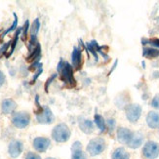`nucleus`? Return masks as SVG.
I'll list each match as a JSON object with an SVG mask.
<instances>
[{
  "instance_id": "nucleus-1",
  "label": "nucleus",
  "mask_w": 159,
  "mask_h": 159,
  "mask_svg": "<svg viewBox=\"0 0 159 159\" xmlns=\"http://www.w3.org/2000/svg\"><path fill=\"white\" fill-rule=\"evenodd\" d=\"M57 70L60 73L61 79L63 80L66 85L68 86H74L76 84V81L73 76V68L72 66L64 60H61L58 64Z\"/></svg>"
},
{
  "instance_id": "nucleus-2",
  "label": "nucleus",
  "mask_w": 159,
  "mask_h": 159,
  "mask_svg": "<svg viewBox=\"0 0 159 159\" xmlns=\"http://www.w3.org/2000/svg\"><path fill=\"white\" fill-rule=\"evenodd\" d=\"M71 136L70 129L65 123H60L52 131V139L57 143H66Z\"/></svg>"
},
{
  "instance_id": "nucleus-3",
  "label": "nucleus",
  "mask_w": 159,
  "mask_h": 159,
  "mask_svg": "<svg viewBox=\"0 0 159 159\" xmlns=\"http://www.w3.org/2000/svg\"><path fill=\"white\" fill-rule=\"evenodd\" d=\"M106 148H107V143L102 138H94L87 144L86 149L87 152L91 156H97L102 153L105 151Z\"/></svg>"
},
{
  "instance_id": "nucleus-4",
  "label": "nucleus",
  "mask_w": 159,
  "mask_h": 159,
  "mask_svg": "<svg viewBox=\"0 0 159 159\" xmlns=\"http://www.w3.org/2000/svg\"><path fill=\"white\" fill-rule=\"evenodd\" d=\"M142 153L146 159H156L159 156V144L153 141L147 142L143 144Z\"/></svg>"
},
{
  "instance_id": "nucleus-5",
  "label": "nucleus",
  "mask_w": 159,
  "mask_h": 159,
  "mask_svg": "<svg viewBox=\"0 0 159 159\" xmlns=\"http://www.w3.org/2000/svg\"><path fill=\"white\" fill-rule=\"evenodd\" d=\"M30 122V116L27 112H17L12 118L13 125L19 128V129H24L29 126Z\"/></svg>"
},
{
  "instance_id": "nucleus-6",
  "label": "nucleus",
  "mask_w": 159,
  "mask_h": 159,
  "mask_svg": "<svg viewBox=\"0 0 159 159\" xmlns=\"http://www.w3.org/2000/svg\"><path fill=\"white\" fill-rule=\"evenodd\" d=\"M126 117L131 123H136L140 119L142 115V107L140 105L133 103V105H129L126 107Z\"/></svg>"
},
{
  "instance_id": "nucleus-7",
  "label": "nucleus",
  "mask_w": 159,
  "mask_h": 159,
  "mask_svg": "<svg viewBox=\"0 0 159 159\" xmlns=\"http://www.w3.org/2000/svg\"><path fill=\"white\" fill-rule=\"evenodd\" d=\"M36 119L41 124H50V123L54 122L55 116L52 112V110L49 107H44L41 108L39 112L36 113Z\"/></svg>"
},
{
  "instance_id": "nucleus-8",
  "label": "nucleus",
  "mask_w": 159,
  "mask_h": 159,
  "mask_svg": "<svg viewBox=\"0 0 159 159\" xmlns=\"http://www.w3.org/2000/svg\"><path fill=\"white\" fill-rule=\"evenodd\" d=\"M50 146H51L50 139L45 137H37L32 142V147L38 152H45L50 148Z\"/></svg>"
},
{
  "instance_id": "nucleus-9",
  "label": "nucleus",
  "mask_w": 159,
  "mask_h": 159,
  "mask_svg": "<svg viewBox=\"0 0 159 159\" xmlns=\"http://www.w3.org/2000/svg\"><path fill=\"white\" fill-rule=\"evenodd\" d=\"M24 150V144L23 143L19 140H14L9 143L8 147V153L11 158H18L20 154H22Z\"/></svg>"
},
{
  "instance_id": "nucleus-10",
  "label": "nucleus",
  "mask_w": 159,
  "mask_h": 159,
  "mask_svg": "<svg viewBox=\"0 0 159 159\" xmlns=\"http://www.w3.org/2000/svg\"><path fill=\"white\" fill-rule=\"evenodd\" d=\"M133 135V132L131 130H129L128 128H124V127H120L117 129L116 132V136H117V140L120 143L123 144H127L131 139V137Z\"/></svg>"
},
{
  "instance_id": "nucleus-11",
  "label": "nucleus",
  "mask_w": 159,
  "mask_h": 159,
  "mask_svg": "<svg viewBox=\"0 0 159 159\" xmlns=\"http://www.w3.org/2000/svg\"><path fill=\"white\" fill-rule=\"evenodd\" d=\"M143 143V135L140 132H133V135L131 137L129 143H127L128 148L132 149L139 148Z\"/></svg>"
},
{
  "instance_id": "nucleus-12",
  "label": "nucleus",
  "mask_w": 159,
  "mask_h": 159,
  "mask_svg": "<svg viewBox=\"0 0 159 159\" xmlns=\"http://www.w3.org/2000/svg\"><path fill=\"white\" fill-rule=\"evenodd\" d=\"M86 49H87L89 52H91V53L93 54V56L95 57V60H96V61H98V55H97V53H100V54L102 55V57H105L106 59L108 58V57L107 56V55L102 51V47H100L99 44L97 43L95 40H93V41H91V42H88V43H87Z\"/></svg>"
},
{
  "instance_id": "nucleus-13",
  "label": "nucleus",
  "mask_w": 159,
  "mask_h": 159,
  "mask_svg": "<svg viewBox=\"0 0 159 159\" xmlns=\"http://www.w3.org/2000/svg\"><path fill=\"white\" fill-rule=\"evenodd\" d=\"M78 124H79V128L81 129V131L82 132H84L85 134H91L94 132L95 125L91 120L79 117Z\"/></svg>"
},
{
  "instance_id": "nucleus-14",
  "label": "nucleus",
  "mask_w": 159,
  "mask_h": 159,
  "mask_svg": "<svg viewBox=\"0 0 159 159\" xmlns=\"http://www.w3.org/2000/svg\"><path fill=\"white\" fill-rule=\"evenodd\" d=\"M17 108V103L14 100L6 99L1 103V111L3 114H10L14 112V110Z\"/></svg>"
},
{
  "instance_id": "nucleus-15",
  "label": "nucleus",
  "mask_w": 159,
  "mask_h": 159,
  "mask_svg": "<svg viewBox=\"0 0 159 159\" xmlns=\"http://www.w3.org/2000/svg\"><path fill=\"white\" fill-rule=\"evenodd\" d=\"M71 159H88L86 153L82 150V146L80 142H75L73 143Z\"/></svg>"
},
{
  "instance_id": "nucleus-16",
  "label": "nucleus",
  "mask_w": 159,
  "mask_h": 159,
  "mask_svg": "<svg viewBox=\"0 0 159 159\" xmlns=\"http://www.w3.org/2000/svg\"><path fill=\"white\" fill-rule=\"evenodd\" d=\"M147 124L151 129L159 128V113L156 111H149L147 115Z\"/></svg>"
},
{
  "instance_id": "nucleus-17",
  "label": "nucleus",
  "mask_w": 159,
  "mask_h": 159,
  "mask_svg": "<svg viewBox=\"0 0 159 159\" xmlns=\"http://www.w3.org/2000/svg\"><path fill=\"white\" fill-rule=\"evenodd\" d=\"M71 60H72V66L75 70H79L82 65V52L78 47L73 48Z\"/></svg>"
},
{
  "instance_id": "nucleus-18",
  "label": "nucleus",
  "mask_w": 159,
  "mask_h": 159,
  "mask_svg": "<svg viewBox=\"0 0 159 159\" xmlns=\"http://www.w3.org/2000/svg\"><path fill=\"white\" fill-rule=\"evenodd\" d=\"M111 159H130V153L124 148H117L113 150Z\"/></svg>"
},
{
  "instance_id": "nucleus-19",
  "label": "nucleus",
  "mask_w": 159,
  "mask_h": 159,
  "mask_svg": "<svg viewBox=\"0 0 159 159\" xmlns=\"http://www.w3.org/2000/svg\"><path fill=\"white\" fill-rule=\"evenodd\" d=\"M40 54H41V46L39 43H37V45L35 46V48L30 52V56L26 58V61H33L34 63V61H39L40 59Z\"/></svg>"
},
{
  "instance_id": "nucleus-20",
  "label": "nucleus",
  "mask_w": 159,
  "mask_h": 159,
  "mask_svg": "<svg viewBox=\"0 0 159 159\" xmlns=\"http://www.w3.org/2000/svg\"><path fill=\"white\" fill-rule=\"evenodd\" d=\"M95 124L97 125V127L99 128L100 132L103 133L107 130V124H106V120L103 119V117L102 115H100L99 113L95 114Z\"/></svg>"
},
{
  "instance_id": "nucleus-21",
  "label": "nucleus",
  "mask_w": 159,
  "mask_h": 159,
  "mask_svg": "<svg viewBox=\"0 0 159 159\" xmlns=\"http://www.w3.org/2000/svg\"><path fill=\"white\" fill-rule=\"evenodd\" d=\"M143 56L148 58V59H154L159 57V50L155 49V48H147L144 47L143 48Z\"/></svg>"
},
{
  "instance_id": "nucleus-22",
  "label": "nucleus",
  "mask_w": 159,
  "mask_h": 159,
  "mask_svg": "<svg viewBox=\"0 0 159 159\" xmlns=\"http://www.w3.org/2000/svg\"><path fill=\"white\" fill-rule=\"evenodd\" d=\"M23 30V27H20V29H18L17 30V31H16V33H15V37H14V40H13V42H11L12 43V46H11V50H10V53L7 55V57H10L11 55L13 54V52L15 51V48H16V46H17V43H18V40H19V35H20V31Z\"/></svg>"
},
{
  "instance_id": "nucleus-23",
  "label": "nucleus",
  "mask_w": 159,
  "mask_h": 159,
  "mask_svg": "<svg viewBox=\"0 0 159 159\" xmlns=\"http://www.w3.org/2000/svg\"><path fill=\"white\" fill-rule=\"evenodd\" d=\"M13 15H14V23H13V25L9 27V29L7 30L2 34V37H4V36L6 35V34H8L9 32L13 31L14 30H16V27L18 26V16H17V14H16V13H14Z\"/></svg>"
},
{
  "instance_id": "nucleus-24",
  "label": "nucleus",
  "mask_w": 159,
  "mask_h": 159,
  "mask_svg": "<svg viewBox=\"0 0 159 159\" xmlns=\"http://www.w3.org/2000/svg\"><path fill=\"white\" fill-rule=\"evenodd\" d=\"M107 129L109 131V133H111L112 131L114 130V128H115V120L112 119V118L108 119L107 121Z\"/></svg>"
},
{
  "instance_id": "nucleus-25",
  "label": "nucleus",
  "mask_w": 159,
  "mask_h": 159,
  "mask_svg": "<svg viewBox=\"0 0 159 159\" xmlns=\"http://www.w3.org/2000/svg\"><path fill=\"white\" fill-rule=\"evenodd\" d=\"M42 71H43V67H42V65H39L38 66V67H37V71L35 72V74H34V76H33V78H32V80H31V83H34L35 82V80L39 77V75L42 73Z\"/></svg>"
},
{
  "instance_id": "nucleus-26",
  "label": "nucleus",
  "mask_w": 159,
  "mask_h": 159,
  "mask_svg": "<svg viewBox=\"0 0 159 159\" xmlns=\"http://www.w3.org/2000/svg\"><path fill=\"white\" fill-rule=\"evenodd\" d=\"M151 107H154L155 109H159V94L155 95L152 101H151Z\"/></svg>"
},
{
  "instance_id": "nucleus-27",
  "label": "nucleus",
  "mask_w": 159,
  "mask_h": 159,
  "mask_svg": "<svg viewBox=\"0 0 159 159\" xmlns=\"http://www.w3.org/2000/svg\"><path fill=\"white\" fill-rule=\"evenodd\" d=\"M148 44H150L152 47H154L155 49H156V48H159V38L148 39Z\"/></svg>"
},
{
  "instance_id": "nucleus-28",
  "label": "nucleus",
  "mask_w": 159,
  "mask_h": 159,
  "mask_svg": "<svg viewBox=\"0 0 159 159\" xmlns=\"http://www.w3.org/2000/svg\"><path fill=\"white\" fill-rule=\"evenodd\" d=\"M29 27H30V22L29 20H26V22L25 23V25L23 27L24 30V33H23V39L25 40L26 36H27V31H29Z\"/></svg>"
},
{
  "instance_id": "nucleus-29",
  "label": "nucleus",
  "mask_w": 159,
  "mask_h": 159,
  "mask_svg": "<svg viewBox=\"0 0 159 159\" xmlns=\"http://www.w3.org/2000/svg\"><path fill=\"white\" fill-rule=\"evenodd\" d=\"M25 159H41V157L37 153L31 152V151H30V152L25 155Z\"/></svg>"
},
{
  "instance_id": "nucleus-30",
  "label": "nucleus",
  "mask_w": 159,
  "mask_h": 159,
  "mask_svg": "<svg viewBox=\"0 0 159 159\" xmlns=\"http://www.w3.org/2000/svg\"><path fill=\"white\" fill-rule=\"evenodd\" d=\"M56 76H57V74H54V75H52V76L47 80V82H46V85H45V90H46V92H48V88H49V85L52 83V81L56 78Z\"/></svg>"
},
{
  "instance_id": "nucleus-31",
  "label": "nucleus",
  "mask_w": 159,
  "mask_h": 159,
  "mask_svg": "<svg viewBox=\"0 0 159 159\" xmlns=\"http://www.w3.org/2000/svg\"><path fill=\"white\" fill-rule=\"evenodd\" d=\"M10 43H11V42H7L6 44H4L1 48H0V56H1V55H3V54L7 51V49H8V47L10 46Z\"/></svg>"
},
{
  "instance_id": "nucleus-32",
  "label": "nucleus",
  "mask_w": 159,
  "mask_h": 159,
  "mask_svg": "<svg viewBox=\"0 0 159 159\" xmlns=\"http://www.w3.org/2000/svg\"><path fill=\"white\" fill-rule=\"evenodd\" d=\"M4 82H5V75L1 70H0V87L4 84Z\"/></svg>"
},
{
  "instance_id": "nucleus-33",
  "label": "nucleus",
  "mask_w": 159,
  "mask_h": 159,
  "mask_svg": "<svg viewBox=\"0 0 159 159\" xmlns=\"http://www.w3.org/2000/svg\"><path fill=\"white\" fill-rule=\"evenodd\" d=\"M142 43H143V45H147V44H148V39H147V38H143V39H142Z\"/></svg>"
},
{
  "instance_id": "nucleus-34",
  "label": "nucleus",
  "mask_w": 159,
  "mask_h": 159,
  "mask_svg": "<svg viewBox=\"0 0 159 159\" xmlns=\"http://www.w3.org/2000/svg\"><path fill=\"white\" fill-rule=\"evenodd\" d=\"M117 63H118V61H115V64L113 65V67H112V70H110V71H109V74H110V73H111V72L113 71V70H114V68L116 67V66H117Z\"/></svg>"
},
{
  "instance_id": "nucleus-35",
  "label": "nucleus",
  "mask_w": 159,
  "mask_h": 159,
  "mask_svg": "<svg viewBox=\"0 0 159 159\" xmlns=\"http://www.w3.org/2000/svg\"><path fill=\"white\" fill-rule=\"evenodd\" d=\"M153 77H159V71H157V72H154V75H153Z\"/></svg>"
},
{
  "instance_id": "nucleus-36",
  "label": "nucleus",
  "mask_w": 159,
  "mask_h": 159,
  "mask_svg": "<svg viewBox=\"0 0 159 159\" xmlns=\"http://www.w3.org/2000/svg\"><path fill=\"white\" fill-rule=\"evenodd\" d=\"M46 159H56V158H53V157H48V158H46Z\"/></svg>"
}]
</instances>
